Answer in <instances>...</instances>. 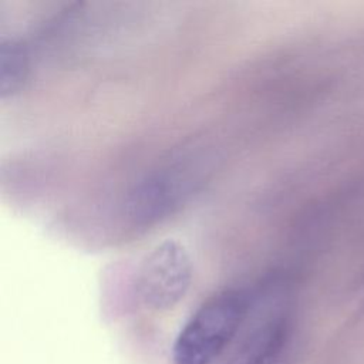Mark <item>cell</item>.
<instances>
[{
    "label": "cell",
    "instance_id": "cell-1",
    "mask_svg": "<svg viewBox=\"0 0 364 364\" xmlns=\"http://www.w3.org/2000/svg\"><path fill=\"white\" fill-rule=\"evenodd\" d=\"M250 311L246 291L229 289L202 303L178 333L175 364H213L236 338Z\"/></svg>",
    "mask_w": 364,
    "mask_h": 364
},
{
    "label": "cell",
    "instance_id": "cell-2",
    "mask_svg": "<svg viewBox=\"0 0 364 364\" xmlns=\"http://www.w3.org/2000/svg\"><path fill=\"white\" fill-rule=\"evenodd\" d=\"M192 277L193 264L186 247L175 239H166L142 257L136 291L148 309L169 310L186 296Z\"/></svg>",
    "mask_w": 364,
    "mask_h": 364
},
{
    "label": "cell",
    "instance_id": "cell-3",
    "mask_svg": "<svg viewBox=\"0 0 364 364\" xmlns=\"http://www.w3.org/2000/svg\"><path fill=\"white\" fill-rule=\"evenodd\" d=\"M291 318L286 300L259 307L225 364H290Z\"/></svg>",
    "mask_w": 364,
    "mask_h": 364
},
{
    "label": "cell",
    "instance_id": "cell-4",
    "mask_svg": "<svg viewBox=\"0 0 364 364\" xmlns=\"http://www.w3.org/2000/svg\"><path fill=\"white\" fill-rule=\"evenodd\" d=\"M198 176L189 162L173 164L141 181L128 196L127 218L136 226L152 225L165 218L186 195L191 193Z\"/></svg>",
    "mask_w": 364,
    "mask_h": 364
},
{
    "label": "cell",
    "instance_id": "cell-5",
    "mask_svg": "<svg viewBox=\"0 0 364 364\" xmlns=\"http://www.w3.org/2000/svg\"><path fill=\"white\" fill-rule=\"evenodd\" d=\"M28 74V55L21 43L3 38L0 43V94L1 98L16 94Z\"/></svg>",
    "mask_w": 364,
    "mask_h": 364
}]
</instances>
